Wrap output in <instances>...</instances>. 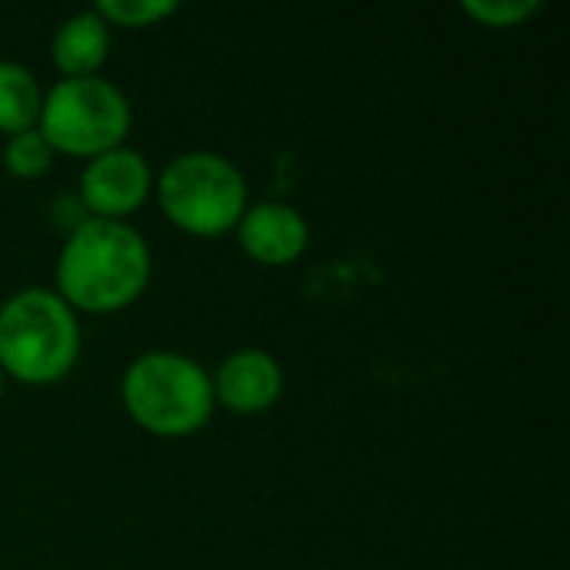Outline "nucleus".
Listing matches in <instances>:
<instances>
[{"mask_svg": "<svg viewBox=\"0 0 570 570\" xmlns=\"http://www.w3.org/2000/svg\"><path fill=\"white\" fill-rule=\"evenodd\" d=\"M214 404H224L230 414H264L284 394V367L274 354L261 347L234 351L217 374H210Z\"/></svg>", "mask_w": 570, "mask_h": 570, "instance_id": "obj_8", "label": "nucleus"}, {"mask_svg": "<svg viewBox=\"0 0 570 570\" xmlns=\"http://www.w3.org/2000/svg\"><path fill=\"white\" fill-rule=\"evenodd\" d=\"M0 397H3V371H0Z\"/></svg>", "mask_w": 570, "mask_h": 570, "instance_id": "obj_14", "label": "nucleus"}, {"mask_svg": "<svg viewBox=\"0 0 570 570\" xmlns=\"http://www.w3.org/2000/svg\"><path fill=\"white\" fill-rule=\"evenodd\" d=\"M104 23L114 30V27H124V30H140V27H154L167 17L177 13V3L174 0H100L94 7Z\"/></svg>", "mask_w": 570, "mask_h": 570, "instance_id": "obj_12", "label": "nucleus"}, {"mask_svg": "<svg viewBox=\"0 0 570 570\" xmlns=\"http://www.w3.org/2000/svg\"><path fill=\"white\" fill-rule=\"evenodd\" d=\"M110 53V27L97 10L73 13L53 33L50 57L63 77H97Z\"/></svg>", "mask_w": 570, "mask_h": 570, "instance_id": "obj_9", "label": "nucleus"}, {"mask_svg": "<svg viewBox=\"0 0 570 570\" xmlns=\"http://www.w3.org/2000/svg\"><path fill=\"white\" fill-rule=\"evenodd\" d=\"M164 217L194 237H220L247 210V180L234 160L214 150L177 154L154 180Z\"/></svg>", "mask_w": 570, "mask_h": 570, "instance_id": "obj_4", "label": "nucleus"}, {"mask_svg": "<svg viewBox=\"0 0 570 570\" xmlns=\"http://www.w3.org/2000/svg\"><path fill=\"white\" fill-rule=\"evenodd\" d=\"M150 247L127 220H80L57 257V297L77 314H114L150 284Z\"/></svg>", "mask_w": 570, "mask_h": 570, "instance_id": "obj_1", "label": "nucleus"}, {"mask_svg": "<svg viewBox=\"0 0 570 570\" xmlns=\"http://www.w3.org/2000/svg\"><path fill=\"white\" fill-rule=\"evenodd\" d=\"M43 107V90L37 77L13 60H0V134L13 137L37 127Z\"/></svg>", "mask_w": 570, "mask_h": 570, "instance_id": "obj_10", "label": "nucleus"}, {"mask_svg": "<svg viewBox=\"0 0 570 570\" xmlns=\"http://www.w3.org/2000/svg\"><path fill=\"white\" fill-rule=\"evenodd\" d=\"M154 190V174L134 147L97 154L80 170V200L100 220H127L144 207Z\"/></svg>", "mask_w": 570, "mask_h": 570, "instance_id": "obj_6", "label": "nucleus"}, {"mask_svg": "<svg viewBox=\"0 0 570 570\" xmlns=\"http://www.w3.org/2000/svg\"><path fill=\"white\" fill-rule=\"evenodd\" d=\"M461 10L488 30H514L541 10V0H464Z\"/></svg>", "mask_w": 570, "mask_h": 570, "instance_id": "obj_13", "label": "nucleus"}, {"mask_svg": "<svg viewBox=\"0 0 570 570\" xmlns=\"http://www.w3.org/2000/svg\"><path fill=\"white\" fill-rule=\"evenodd\" d=\"M134 114L124 90L97 77H60L40 107L37 130L47 137L53 154L67 157H97L114 147H124Z\"/></svg>", "mask_w": 570, "mask_h": 570, "instance_id": "obj_5", "label": "nucleus"}, {"mask_svg": "<svg viewBox=\"0 0 570 570\" xmlns=\"http://www.w3.org/2000/svg\"><path fill=\"white\" fill-rule=\"evenodd\" d=\"M50 164H53V147L47 144V137L37 127L7 137V144H3V167L13 177H20V180L43 177L50 170Z\"/></svg>", "mask_w": 570, "mask_h": 570, "instance_id": "obj_11", "label": "nucleus"}, {"mask_svg": "<svg viewBox=\"0 0 570 570\" xmlns=\"http://www.w3.org/2000/svg\"><path fill=\"white\" fill-rule=\"evenodd\" d=\"M80 357V321L47 287H27L0 304V371L30 387L63 381Z\"/></svg>", "mask_w": 570, "mask_h": 570, "instance_id": "obj_2", "label": "nucleus"}, {"mask_svg": "<svg viewBox=\"0 0 570 570\" xmlns=\"http://www.w3.org/2000/svg\"><path fill=\"white\" fill-rule=\"evenodd\" d=\"M120 401L130 421L154 438H190L214 414L210 374L187 354L147 351L120 377Z\"/></svg>", "mask_w": 570, "mask_h": 570, "instance_id": "obj_3", "label": "nucleus"}, {"mask_svg": "<svg viewBox=\"0 0 570 570\" xmlns=\"http://www.w3.org/2000/svg\"><path fill=\"white\" fill-rule=\"evenodd\" d=\"M234 230H237L240 250L264 267L294 264L307 250V240H311L304 214L284 200L247 204Z\"/></svg>", "mask_w": 570, "mask_h": 570, "instance_id": "obj_7", "label": "nucleus"}]
</instances>
